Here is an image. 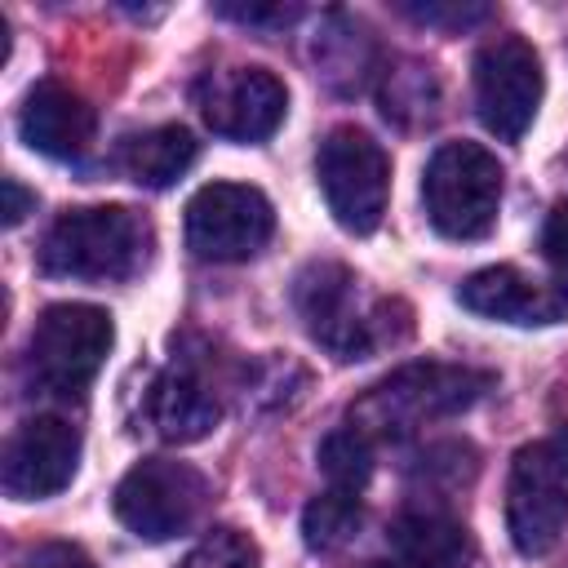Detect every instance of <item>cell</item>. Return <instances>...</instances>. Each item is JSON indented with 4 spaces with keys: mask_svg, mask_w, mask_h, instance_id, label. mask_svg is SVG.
Instances as JSON below:
<instances>
[{
    "mask_svg": "<svg viewBox=\"0 0 568 568\" xmlns=\"http://www.w3.org/2000/svg\"><path fill=\"white\" fill-rule=\"evenodd\" d=\"M359 519H364L359 493L324 488V493H315V497L306 501V510H302V541H306L311 550L328 555V550L346 546V541L359 532Z\"/></svg>",
    "mask_w": 568,
    "mask_h": 568,
    "instance_id": "cell-20",
    "label": "cell"
},
{
    "mask_svg": "<svg viewBox=\"0 0 568 568\" xmlns=\"http://www.w3.org/2000/svg\"><path fill=\"white\" fill-rule=\"evenodd\" d=\"M178 568H257V546L240 528H213L191 546Z\"/></svg>",
    "mask_w": 568,
    "mask_h": 568,
    "instance_id": "cell-22",
    "label": "cell"
},
{
    "mask_svg": "<svg viewBox=\"0 0 568 568\" xmlns=\"http://www.w3.org/2000/svg\"><path fill=\"white\" fill-rule=\"evenodd\" d=\"M275 209L257 186L209 182L186 204V244L204 262H244L266 248Z\"/></svg>",
    "mask_w": 568,
    "mask_h": 568,
    "instance_id": "cell-10",
    "label": "cell"
},
{
    "mask_svg": "<svg viewBox=\"0 0 568 568\" xmlns=\"http://www.w3.org/2000/svg\"><path fill=\"white\" fill-rule=\"evenodd\" d=\"M315 178H320L324 204L342 231H351V235L377 231L386 200H390V160H386L382 142H373L364 129H351V124L333 129L320 142Z\"/></svg>",
    "mask_w": 568,
    "mask_h": 568,
    "instance_id": "cell-7",
    "label": "cell"
},
{
    "mask_svg": "<svg viewBox=\"0 0 568 568\" xmlns=\"http://www.w3.org/2000/svg\"><path fill=\"white\" fill-rule=\"evenodd\" d=\"M80 466V430L62 417H31L4 448V493L13 501L58 497Z\"/></svg>",
    "mask_w": 568,
    "mask_h": 568,
    "instance_id": "cell-12",
    "label": "cell"
},
{
    "mask_svg": "<svg viewBox=\"0 0 568 568\" xmlns=\"http://www.w3.org/2000/svg\"><path fill=\"white\" fill-rule=\"evenodd\" d=\"M311 67L333 93H359L368 80L382 75V49L373 31L342 9H328L311 36Z\"/></svg>",
    "mask_w": 568,
    "mask_h": 568,
    "instance_id": "cell-16",
    "label": "cell"
},
{
    "mask_svg": "<svg viewBox=\"0 0 568 568\" xmlns=\"http://www.w3.org/2000/svg\"><path fill=\"white\" fill-rule=\"evenodd\" d=\"M399 13L404 18H413V22H422V27H439V31H466V27H475V22H484L493 9L488 4H413V0H404L399 4Z\"/></svg>",
    "mask_w": 568,
    "mask_h": 568,
    "instance_id": "cell-24",
    "label": "cell"
},
{
    "mask_svg": "<svg viewBox=\"0 0 568 568\" xmlns=\"http://www.w3.org/2000/svg\"><path fill=\"white\" fill-rule=\"evenodd\" d=\"M564 439H568V435H564Z\"/></svg>",
    "mask_w": 568,
    "mask_h": 568,
    "instance_id": "cell-30",
    "label": "cell"
},
{
    "mask_svg": "<svg viewBox=\"0 0 568 568\" xmlns=\"http://www.w3.org/2000/svg\"><path fill=\"white\" fill-rule=\"evenodd\" d=\"M151 257V222L129 204L67 209L40 240V271L58 280H129Z\"/></svg>",
    "mask_w": 568,
    "mask_h": 568,
    "instance_id": "cell-3",
    "label": "cell"
},
{
    "mask_svg": "<svg viewBox=\"0 0 568 568\" xmlns=\"http://www.w3.org/2000/svg\"><path fill=\"white\" fill-rule=\"evenodd\" d=\"M293 311L315 346L333 359H368L413 333V311L399 297L364 293V280L342 262H311L293 280Z\"/></svg>",
    "mask_w": 568,
    "mask_h": 568,
    "instance_id": "cell-1",
    "label": "cell"
},
{
    "mask_svg": "<svg viewBox=\"0 0 568 568\" xmlns=\"http://www.w3.org/2000/svg\"><path fill=\"white\" fill-rule=\"evenodd\" d=\"M568 528V439L524 444L506 479V532L519 555L541 559Z\"/></svg>",
    "mask_w": 568,
    "mask_h": 568,
    "instance_id": "cell-6",
    "label": "cell"
},
{
    "mask_svg": "<svg viewBox=\"0 0 568 568\" xmlns=\"http://www.w3.org/2000/svg\"><path fill=\"white\" fill-rule=\"evenodd\" d=\"M146 422L164 444H195L222 422V399L204 368L178 355L146 390Z\"/></svg>",
    "mask_w": 568,
    "mask_h": 568,
    "instance_id": "cell-14",
    "label": "cell"
},
{
    "mask_svg": "<svg viewBox=\"0 0 568 568\" xmlns=\"http://www.w3.org/2000/svg\"><path fill=\"white\" fill-rule=\"evenodd\" d=\"M390 546L417 568H470L475 537L448 510H404L390 524Z\"/></svg>",
    "mask_w": 568,
    "mask_h": 568,
    "instance_id": "cell-17",
    "label": "cell"
},
{
    "mask_svg": "<svg viewBox=\"0 0 568 568\" xmlns=\"http://www.w3.org/2000/svg\"><path fill=\"white\" fill-rule=\"evenodd\" d=\"M422 204L444 240H484L501 209V164L479 142H444L422 173Z\"/></svg>",
    "mask_w": 568,
    "mask_h": 568,
    "instance_id": "cell-5",
    "label": "cell"
},
{
    "mask_svg": "<svg viewBox=\"0 0 568 568\" xmlns=\"http://www.w3.org/2000/svg\"><path fill=\"white\" fill-rule=\"evenodd\" d=\"M18 568H93V559L71 541H44V546L27 550Z\"/></svg>",
    "mask_w": 568,
    "mask_h": 568,
    "instance_id": "cell-27",
    "label": "cell"
},
{
    "mask_svg": "<svg viewBox=\"0 0 568 568\" xmlns=\"http://www.w3.org/2000/svg\"><path fill=\"white\" fill-rule=\"evenodd\" d=\"M209 479L191 462L146 457L115 484V519L142 541H169L200 524Z\"/></svg>",
    "mask_w": 568,
    "mask_h": 568,
    "instance_id": "cell-8",
    "label": "cell"
},
{
    "mask_svg": "<svg viewBox=\"0 0 568 568\" xmlns=\"http://www.w3.org/2000/svg\"><path fill=\"white\" fill-rule=\"evenodd\" d=\"M541 253H546V262H550L559 275H568V200H559V204L546 213Z\"/></svg>",
    "mask_w": 568,
    "mask_h": 568,
    "instance_id": "cell-26",
    "label": "cell"
},
{
    "mask_svg": "<svg viewBox=\"0 0 568 568\" xmlns=\"http://www.w3.org/2000/svg\"><path fill=\"white\" fill-rule=\"evenodd\" d=\"M115 342V324L102 306L89 302H58L44 306L31 342H27V382L40 395L80 399L98 368L106 364Z\"/></svg>",
    "mask_w": 568,
    "mask_h": 568,
    "instance_id": "cell-4",
    "label": "cell"
},
{
    "mask_svg": "<svg viewBox=\"0 0 568 568\" xmlns=\"http://www.w3.org/2000/svg\"><path fill=\"white\" fill-rule=\"evenodd\" d=\"M195 151H200V142H195L182 124H155V129H146V133L124 138V146H120V169H124V178H133L138 186L164 191V186H173V182L195 164Z\"/></svg>",
    "mask_w": 568,
    "mask_h": 568,
    "instance_id": "cell-18",
    "label": "cell"
},
{
    "mask_svg": "<svg viewBox=\"0 0 568 568\" xmlns=\"http://www.w3.org/2000/svg\"><path fill=\"white\" fill-rule=\"evenodd\" d=\"M222 18L231 22H244V27H257V31H284L302 18L297 4H217Z\"/></svg>",
    "mask_w": 568,
    "mask_h": 568,
    "instance_id": "cell-25",
    "label": "cell"
},
{
    "mask_svg": "<svg viewBox=\"0 0 568 568\" xmlns=\"http://www.w3.org/2000/svg\"><path fill=\"white\" fill-rule=\"evenodd\" d=\"M0 191H4V226H18V222L36 209V195H31L18 178H4V182H0Z\"/></svg>",
    "mask_w": 568,
    "mask_h": 568,
    "instance_id": "cell-28",
    "label": "cell"
},
{
    "mask_svg": "<svg viewBox=\"0 0 568 568\" xmlns=\"http://www.w3.org/2000/svg\"><path fill=\"white\" fill-rule=\"evenodd\" d=\"M457 302L501 324H559L568 320V284L532 280L515 266H484L462 280Z\"/></svg>",
    "mask_w": 568,
    "mask_h": 568,
    "instance_id": "cell-13",
    "label": "cell"
},
{
    "mask_svg": "<svg viewBox=\"0 0 568 568\" xmlns=\"http://www.w3.org/2000/svg\"><path fill=\"white\" fill-rule=\"evenodd\" d=\"M364 568H417V564H408V559H377V564H364Z\"/></svg>",
    "mask_w": 568,
    "mask_h": 568,
    "instance_id": "cell-29",
    "label": "cell"
},
{
    "mask_svg": "<svg viewBox=\"0 0 568 568\" xmlns=\"http://www.w3.org/2000/svg\"><path fill=\"white\" fill-rule=\"evenodd\" d=\"M479 457L466 439H448V444H430L422 457H417V475L430 484V488H457L475 475Z\"/></svg>",
    "mask_w": 568,
    "mask_h": 568,
    "instance_id": "cell-23",
    "label": "cell"
},
{
    "mask_svg": "<svg viewBox=\"0 0 568 568\" xmlns=\"http://www.w3.org/2000/svg\"><path fill=\"white\" fill-rule=\"evenodd\" d=\"M18 133L31 151H40L49 160H80L93 146L98 115L75 89H67L58 80H40L18 111Z\"/></svg>",
    "mask_w": 568,
    "mask_h": 568,
    "instance_id": "cell-15",
    "label": "cell"
},
{
    "mask_svg": "<svg viewBox=\"0 0 568 568\" xmlns=\"http://www.w3.org/2000/svg\"><path fill=\"white\" fill-rule=\"evenodd\" d=\"M195 106L217 138L266 142L288 111V89L266 67H209L195 80Z\"/></svg>",
    "mask_w": 568,
    "mask_h": 568,
    "instance_id": "cell-11",
    "label": "cell"
},
{
    "mask_svg": "<svg viewBox=\"0 0 568 568\" xmlns=\"http://www.w3.org/2000/svg\"><path fill=\"white\" fill-rule=\"evenodd\" d=\"M546 93L541 58L524 36H497L475 53V111L501 142H519Z\"/></svg>",
    "mask_w": 568,
    "mask_h": 568,
    "instance_id": "cell-9",
    "label": "cell"
},
{
    "mask_svg": "<svg viewBox=\"0 0 568 568\" xmlns=\"http://www.w3.org/2000/svg\"><path fill=\"white\" fill-rule=\"evenodd\" d=\"M493 386L488 368L448 364V359H413L382 382H373L351 404V426L368 439H408L430 422L466 413Z\"/></svg>",
    "mask_w": 568,
    "mask_h": 568,
    "instance_id": "cell-2",
    "label": "cell"
},
{
    "mask_svg": "<svg viewBox=\"0 0 568 568\" xmlns=\"http://www.w3.org/2000/svg\"><path fill=\"white\" fill-rule=\"evenodd\" d=\"M328 488H346V493H359L373 475V439L364 430H355L351 422L328 430L320 439V453H315Z\"/></svg>",
    "mask_w": 568,
    "mask_h": 568,
    "instance_id": "cell-21",
    "label": "cell"
},
{
    "mask_svg": "<svg viewBox=\"0 0 568 568\" xmlns=\"http://www.w3.org/2000/svg\"><path fill=\"white\" fill-rule=\"evenodd\" d=\"M377 80H382V115L386 120L417 129L439 115V80L426 62H413V58L386 62Z\"/></svg>",
    "mask_w": 568,
    "mask_h": 568,
    "instance_id": "cell-19",
    "label": "cell"
}]
</instances>
